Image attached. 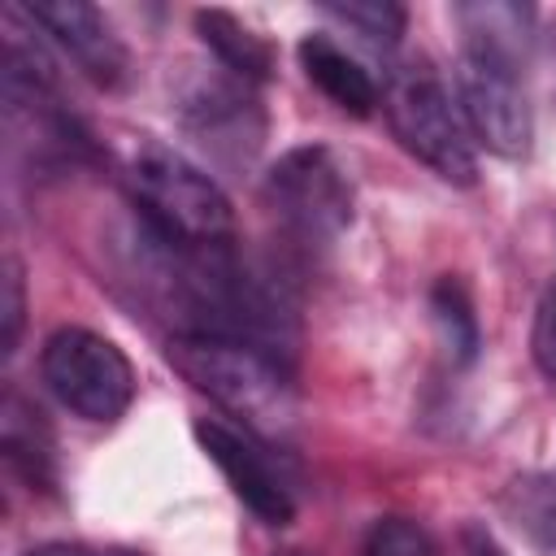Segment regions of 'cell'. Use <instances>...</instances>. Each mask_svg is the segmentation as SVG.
Segmentation results:
<instances>
[{
	"instance_id": "9a60e30c",
	"label": "cell",
	"mask_w": 556,
	"mask_h": 556,
	"mask_svg": "<svg viewBox=\"0 0 556 556\" xmlns=\"http://www.w3.org/2000/svg\"><path fill=\"white\" fill-rule=\"evenodd\" d=\"M330 17H339L348 30H356L365 43L374 48H395L404 26H408V13L395 4V0H326L321 4Z\"/></svg>"
},
{
	"instance_id": "52a82bcc",
	"label": "cell",
	"mask_w": 556,
	"mask_h": 556,
	"mask_svg": "<svg viewBox=\"0 0 556 556\" xmlns=\"http://www.w3.org/2000/svg\"><path fill=\"white\" fill-rule=\"evenodd\" d=\"M456 109L469 139L482 143L491 156H504V161L530 156L534 113L517 78V61L486 52L478 43H465L456 61Z\"/></svg>"
},
{
	"instance_id": "5b68a950",
	"label": "cell",
	"mask_w": 556,
	"mask_h": 556,
	"mask_svg": "<svg viewBox=\"0 0 556 556\" xmlns=\"http://www.w3.org/2000/svg\"><path fill=\"white\" fill-rule=\"evenodd\" d=\"M174 113L217 165H248L265 143V109L252 83L226 65H187L174 87Z\"/></svg>"
},
{
	"instance_id": "ac0fdd59",
	"label": "cell",
	"mask_w": 556,
	"mask_h": 556,
	"mask_svg": "<svg viewBox=\"0 0 556 556\" xmlns=\"http://www.w3.org/2000/svg\"><path fill=\"white\" fill-rule=\"evenodd\" d=\"M530 352L534 365L543 369L547 382H556V278L547 282L539 308H534V330H530Z\"/></svg>"
},
{
	"instance_id": "277c9868",
	"label": "cell",
	"mask_w": 556,
	"mask_h": 556,
	"mask_svg": "<svg viewBox=\"0 0 556 556\" xmlns=\"http://www.w3.org/2000/svg\"><path fill=\"white\" fill-rule=\"evenodd\" d=\"M261 191H265V204L274 208V217L300 243H334L352 226L356 187H352V174L339 161V152L326 143L287 148L269 165Z\"/></svg>"
},
{
	"instance_id": "30bf717a",
	"label": "cell",
	"mask_w": 556,
	"mask_h": 556,
	"mask_svg": "<svg viewBox=\"0 0 556 556\" xmlns=\"http://www.w3.org/2000/svg\"><path fill=\"white\" fill-rule=\"evenodd\" d=\"M295 56H300L308 83H313L334 109H343V113H352V117H369V113H374V104H378V83H374L369 70H365L356 56H348L330 35H304L300 48H295Z\"/></svg>"
},
{
	"instance_id": "5bb4252c",
	"label": "cell",
	"mask_w": 556,
	"mask_h": 556,
	"mask_svg": "<svg viewBox=\"0 0 556 556\" xmlns=\"http://www.w3.org/2000/svg\"><path fill=\"white\" fill-rule=\"evenodd\" d=\"M504 513L508 521L539 547L556 556V478L552 473H521L504 491Z\"/></svg>"
},
{
	"instance_id": "4fadbf2b",
	"label": "cell",
	"mask_w": 556,
	"mask_h": 556,
	"mask_svg": "<svg viewBox=\"0 0 556 556\" xmlns=\"http://www.w3.org/2000/svg\"><path fill=\"white\" fill-rule=\"evenodd\" d=\"M430 321L439 330V343L447 348V356L456 365H473L478 348H482V330H478V313H473V300L465 291L460 278L443 274L434 287H430Z\"/></svg>"
},
{
	"instance_id": "ba28073f",
	"label": "cell",
	"mask_w": 556,
	"mask_h": 556,
	"mask_svg": "<svg viewBox=\"0 0 556 556\" xmlns=\"http://www.w3.org/2000/svg\"><path fill=\"white\" fill-rule=\"evenodd\" d=\"M191 434H195L200 452L217 465L226 486L243 500V508H252L265 526H291L295 521V495L252 430H235L226 421L200 417L191 426Z\"/></svg>"
},
{
	"instance_id": "8fae6325",
	"label": "cell",
	"mask_w": 556,
	"mask_h": 556,
	"mask_svg": "<svg viewBox=\"0 0 556 556\" xmlns=\"http://www.w3.org/2000/svg\"><path fill=\"white\" fill-rule=\"evenodd\" d=\"M0 452H4V465L22 482H30V491H48L56 482L52 478V430L43 413L17 391H9L0 404Z\"/></svg>"
},
{
	"instance_id": "7c38bea8",
	"label": "cell",
	"mask_w": 556,
	"mask_h": 556,
	"mask_svg": "<svg viewBox=\"0 0 556 556\" xmlns=\"http://www.w3.org/2000/svg\"><path fill=\"white\" fill-rule=\"evenodd\" d=\"M195 35L217 56V65H226L239 78H248L252 87L274 78V48L243 17H235L226 9H195Z\"/></svg>"
},
{
	"instance_id": "d6986e66",
	"label": "cell",
	"mask_w": 556,
	"mask_h": 556,
	"mask_svg": "<svg viewBox=\"0 0 556 556\" xmlns=\"http://www.w3.org/2000/svg\"><path fill=\"white\" fill-rule=\"evenodd\" d=\"M465 556H504V547H500L482 526H469V530H465Z\"/></svg>"
},
{
	"instance_id": "ffe728a7",
	"label": "cell",
	"mask_w": 556,
	"mask_h": 556,
	"mask_svg": "<svg viewBox=\"0 0 556 556\" xmlns=\"http://www.w3.org/2000/svg\"><path fill=\"white\" fill-rule=\"evenodd\" d=\"M22 556H100V552L96 547H83V543H39V547H30Z\"/></svg>"
},
{
	"instance_id": "9c48e42d",
	"label": "cell",
	"mask_w": 556,
	"mask_h": 556,
	"mask_svg": "<svg viewBox=\"0 0 556 556\" xmlns=\"http://www.w3.org/2000/svg\"><path fill=\"white\" fill-rule=\"evenodd\" d=\"M22 17L39 30H48L70 61L96 83V87H122L130 56L126 43L117 39V30L109 26V17L87 4V0H35V4H17Z\"/></svg>"
},
{
	"instance_id": "8992f818",
	"label": "cell",
	"mask_w": 556,
	"mask_h": 556,
	"mask_svg": "<svg viewBox=\"0 0 556 556\" xmlns=\"http://www.w3.org/2000/svg\"><path fill=\"white\" fill-rule=\"evenodd\" d=\"M39 374L48 391L87 421H117L135 400V369L126 352L87 326L52 330L39 352Z\"/></svg>"
},
{
	"instance_id": "44dd1931",
	"label": "cell",
	"mask_w": 556,
	"mask_h": 556,
	"mask_svg": "<svg viewBox=\"0 0 556 556\" xmlns=\"http://www.w3.org/2000/svg\"><path fill=\"white\" fill-rule=\"evenodd\" d=\"M100 556H143V552H126V547H104Z\"/></svg>"
},
{
	"instance_id": "6da1fadb",
	"label": "cell",
	"mask_w": 556,
	"mask_h": 556,
	"mask_svg": "<svg viewBox=\"0 0 556 556\" xmlns=\"http://www.w3.org/2000/svg\"><path fill=\"white\" fill-rule=\"evenodd\" d=\"M126 191L139 208V222L169 243H187V248L235 243V208L217 187V178L161 139L130 143Z\"/></svg>"
},
{
	"instance_id": "e0dca14e",
	"label": "cell",
	"mask_w": 556,
	"mask_h": 556,
	"mask_svg": "<svg viewBox=\"0 0 556 556\" xmlns=\"http://www.w3.org/2000/svg\"><path fill=\"white\" fill-rule=\"evenodd\" d=\"M26 326V287H22V265L17 256H4V274H0V352L13 356L17 339Z\"/></svg>"
},
{
	"instance_id": "2e32d148",
	"label": "cell",
	"mask_w": 556,
	"mask_h": 556,
	"mask_svg": "<svg viewBox=\"0 0 556 556\" xmlns=\"http://www.w3.org/2000/svg\"><path fill=\"white\" fill-rule=\"evenodd\" d=\"M365 556H439V552L426 526H417L413 517H378L365 539Z\"/></svg>"
},
{
	"instance_id": "3957f363",
	"label": "cell",
	"mask_w": 556,
	"mask_h": 556,
	"mask_svg": "<svg viewBox=\"0 0 556 556\" xmlns=\"http://www.w3.org/2000/svg\"><path fill=\"white\" fill-rule=\"evenodd\" d=\"M387 122L404 152H413L421 165H430L452 187L478 182V152L460 122V109L452 104L443 78L426 61H404L387 74L382 87Z\"/></svg>"
},
{
	"instance_id": "7a4b0ae2",
	"label": "cell",
	"mask_w": 556,
	"mask_h": 556,
	"mask_svg": "<svg viewBox=\"0 0 556 556\" xmlns=\"http://www.w3.org/2000/svg\"><path fill=\"white\" fill-rule=\"evenodd\" d=\"M165 356L195 391L239 417L243 430L282 439L295 426V391L278 356L213 334H174Z\"/></svg>"
}]
</instances>
